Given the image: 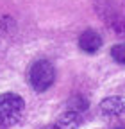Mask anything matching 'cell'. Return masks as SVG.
<instances>
[{
  "label": "cell",
  "instance_id": "obj_1",
  "mask_svg": "<svg viewBox=\"0 0 125 129\" xmlns=\"http://www.w3.org/2000/svg\"><path fill=\"white\" fill-rule=\"evenodd\" d=\"M25 102L18 93H2L0 95V127L16 125L23 117Z\"/></svg>",
  "mask_w": 125,
  "mask_h": 129
},
{
  "label": "cell",
  "instance_id": "obj_2",
  "mask_svg": "<svg viewBox=\"0 0 125 129\" xmlns=\"http://www.w3.org/2000/svg\"><path fill=\"white\" fill-rule=\"evenodd\" d=\"M54 77H55L54 67H52V63L46 61V59L36 61L29 70V83L36 91L48 90L54 83Z\"/></svg>",
  "mask_w": 125,
  "mask_h": 129
},
{
  "label": "cell",
  "instance_id": "obj_3",
  "mask_svg": "<svg viewBox=\"0 0 125 129\" xmlns=\"http://www.w3.org/2000/svg\"><path fill=\"white\" fill-rule=\"evenodd\" d=\"M100 115L109 122L125 124V99L123 97H107L100 102Z\"/></svg>",
  "mask_w": 125,
  "mask_h": 129
},
{
  "label": "cell",
  "instance_id": "obj_4",
  "mask_svg": "<svg viewBox=\"0 0 125 129\" xmlns=\"http://www.w3.org/2000/svg\"><path fill=\"white\" fill-rule=\"evenodd\" d=\"M79 47H81V50H84L88 54H95L102 47V38L95 30H86L79 38Z\"/></svg>",
  "mask_w": 125,
  "mask_h": 129
},
{
  "label": "cell",
  "instance_id": "obj_5",
  "mask_svg": "<svg viewBox=\"0 0 125 129\" xmlns=\"http://www.w3.org/2000/svg\"><path fill=\"white\" fill-rule=\"evenodd\" d=\"M81 120H82L81 113L68 109L66 113H62V115L54 122V129H79L81 127Z\"/></svg>",
  "mask_w": 125,
  "mask_h": 129
},
{
  "label": "cell",
  "instance_id": "obj_6",
  "mask_svg": "<svg viewBox=\"0 0 125 129\" xmlns=\"http://www.w3.org/2000/svg\"><path fill=\"white\" fill-rule=\"evenodd\" d=\"M88 108V101H84L81 95H77L73 97V99L70 101V109L72 111H77V113H82L84 109Z\"/></svg>",
  "mask_w": 125,
  "mask_h": 129
},
{
  "label": "cell",
  "instance_id": "obj_7",
  "mask_svg": "<svg viewBox=\"0 0 125 129\" xmlns=\"http://www.w3.org/2000/svg\"><path fill=\"white\" fill-rule=\"evenodd\" d=\"M111 56H113V59H114L116 63L125 64V43H120V45L113 47V48H111Z\"/></svg>",
  "mask_w": 125,
  "mask_h": 129
},
{
  "label": "cell",
  "instance_id": "obj_8",
  "mask_svg": "<svg viewBox=\"0 0 125 129\" xmlns=\"http://www.w3.org/2000/svg\"><path fill=\"white\" fill-rule=\"evenodd\" d=\"M45 129H54V125H48V127H45Z\"/></svg>",
  "mask_w": 125,
  "mask_h": 129
},
{
  "label": "cell",
  "instance_id": "obj_9",
  "mask_svg": "<svg viewBox=\"0 0 125 129\" xmlns=\"http://www.w3.org/2000/svg\"><path fill=\"white\" fill-rule=\"evenodd\" d=\"M116 129H125V125H120V127H116Z\"/></svg>",
  "mask_w": 125,
  "mask_h": 129
}]
</instances>
